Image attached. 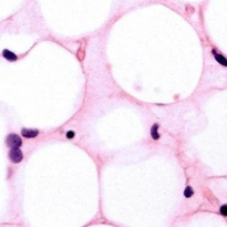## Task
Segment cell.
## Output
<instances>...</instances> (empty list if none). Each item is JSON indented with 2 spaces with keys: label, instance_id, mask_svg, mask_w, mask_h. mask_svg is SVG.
Listing matches in <instances>:
<instances>
[{
  "label": "cell",
  "instance_id": "obj_9",
  "mask_svg": "<svg viewBox=\"0 0 227 227\" xmlns=\"http://www.w3.org/2000/svg\"><path fill=\"white\" fill-rule=\"evenodd\" d=\"M65 136H67V139H69V140L73 139V138H74V132H73V131H68Z\"/></svg>",
  "mask_w": 227,
  "mask_h": 227
},
{
  "label": "cell",
  "instance_id": "obj_1",
  "mask_svg": "<svg viewBox=\"0 0 227 227\" xmlns=\"http://www.w3.org/2000/svg\"><path fill=\"white\" fill-rule=\"evenodd\" d=\"M9 159L11 160L12 163L17 164V163H20L22 159H23V154L19 147H11V150L9 152Z\"/></svg>",
  "mask_w": 227,
  "mask_h": 227
},
{
  "label": "cell",
  "instance_id": "obj_8",
  "mask_svg": "<svg viewBox=\"0 0 227 227\" xmlns=\"http://www.w3.org/2000/svg\"><path fill=\"white\" fill-rule=\"evenodd\" d=\"M219 213H220V215H222L223 217H226L227 216V205H223V206L220 207Z\"/></svg>",
  "mask_w": 227,
  "mask_h": 227
},
{
  "label": "cell",
  "instance_id": "obj_5",
  "mask_svg": "<svg viewBox=\"0 0 227 227\" xmlns=\"http://www.w3.org/2000/svg\"><path fill=\"white\" fill-rule=\"evenodd\" d=\"M213 55L215 57V60L219 63V64H222L223 67H227V61H226V58L224 57L223 55H220V53H217L216 50H213Z\"/></svg>",
  "mask_w": 227,
  "mask_h": 227
},
{
  "label": "cell",
  "instance_id": "obj_4",
  "mask_svg": "<svg viewBox=\"0 0 227 227\" xmlns=\"http://www.w3.org/2000/svg\"><path fill=\"white\" fill-rule=\"evenodd\" d=\"M2 57H4V58L6 60H8V61H10V62L17 61V59H18L17 55H15L12 51L8 50V49H4V50L2 51Z\"/></svg>",
  "mask_w": 227,
  "mask_h": 227
},
{
  "label": "cell",
  "instance_id": "obj_7",
  "mask_svg": "<svg viewBox=\"0 0 227 227\" xmlns=\"http://www.w3.org/2000/svg\"><path fill=\"white\" fill-rule=\"evenodd\" d=\"M193 195H194L193 188H192L191 186H187V187L185 188V191H184V196H185L186 198H191Z\"/></svg>",
  "mask_w": 227,
  "mask_h": 227
},
{
  "label": "cell",
  "instance_id": "obj_3",
  "mask_svg": "<svg viewBox=\"0 0 227 227\" xmlns=\"http://www.w3.org/2000/svg\"><path fill=\"white\" fill-rule=\"evenodd\" d=\"M21 134L25 139H34L39 135L38 130H33V129H22L21 130Z\"/></svg>",
  "mask_w": 227,
  "mask_h": 227
},
{
  "label": "cell",
  "instance_id": "obj_2",
  "mask_svg": "<svg viewBox=\"0 0 227 227\" xmlns=\"http://www.w3.org/2000/svg\"><path fill=\"white\" fill-rule=\"evenodd\" d=\"M6 142H7V145H8L10 148L11 147H20L22 145V140L19 135L17 134H9L7 136V140H6Z\"/></svg>",
  "mask_w": 227,
  "mask_h": 227
},
{
  "label": "cell",
  "instance_id": "obj_6",
  "mask_svg": "<svg viewBox=\"0 0 227 227\" xmlns=\"http://www.w3.org/2000/svg\"><path fill=\"white\" fill-rule=\"evenodd\" d=\"M151 136L153 140H159L161 138L160 133H159V124H154L151 129Z\"/></svg>",
  "mask_w": 227,
  "mask_h": 227
}]
</instances>
